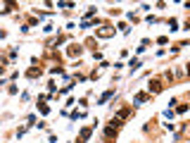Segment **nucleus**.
<instances>
[{"label":"nucleus","instance_id":"f257e3e1","mask_svg":"<svg viewBox=\"0 0 190 143\" xmlns=\"http://www.w3.org/2000/svg\"><path fill=\"white\" fill-rule=\"evenodd\" d=\"M150 88H154V91H162V83H159V81H154V83H150Z\"/></svg>","mask_w":190,"mask_h":143}]
</instances>
